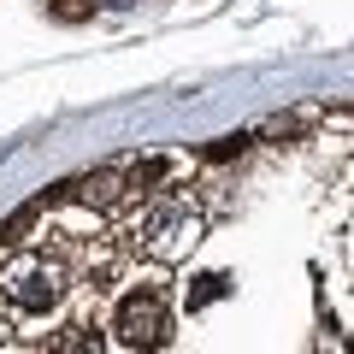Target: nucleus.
<instances>
[{
  "label": "nucleus",
  "instance_id": "obj_1",
  "mask_svg": "<svg viewBox=\"0 0 354 354\" xmlns=\"http://www.w3.org/2000/svg\"><path fill=\"white\" fill-rule=\"evenodd\" d=\"M130 242L148 248L153 260H177L201 242V213L189 207V195H148L130 225Z\"/></svg>",
  "mask_w": 354,
  "mask_h": 354
},
{
  "label": "nucleus",
  "instance_id": "obj_2",
  "mask_svg": "<svg viewBox=\"0 0 354 354\" xmlns=\"http://www.w3.org/2000/svg\"><path fill=\"white\" fill-rule=\"evenodd\" d=\"M0 295L18 319H41L48 307L65 301V272L48 260V254H18L6 272H0Z\"/></svg>",
  "mask_w": 354,
  "mask_h": 354
},
{
  "label": "nucleus",
  "instance_id": "obj_3",
  "mask_svg": "<svg viewBox=\"0 0 354 354\" xmlns=\"http://www.w3.org/2000/svg\"><path fill=\"white\" fill-rule=\"evenodd\" d=\"M113 330L124 348H165L171 342V295L160 283H136L118 295L113 307Z\"/></svg>",
  "mask_w": 354,
  "mask_h": 354
},
{
  "label": "nucleus",
  "instance_id": "obj_4",
  "mask_svg": "<svg viewBox=\"0 0 354 354\" xmlns=\"http://www.w3.org/2000/svg\"><path fill=\"white\" fill-rule=\"evenodd\" d=\"M165 171H171V160H142L136 171H124V201H148V195H160L153 183H165Z\"/></svg>",
  "mask_w": 354,
  "mask_h": 354
},
{
  "label": "nucleus",
  "instance_id": "obj_5",
  "mask_svg": "<svg viewBox=\"0 0 354 354\" xmlns=\"http://www.w3.org/2000/svg\"><path fill=\"white\" fill-rule=\"evenodd\" d=\"M41 213H48V195H41V201H30V207H18V213L0 225V248H18V242H24V230L36 225Z\"/></svg>",
  "mask_w": 354,
  "mask_h": 354
},
{
  "label": "nucleus",
  "instance_id": "obj_6",
  "mask_svg": "<svg viewBox=\"0 0 354 354\" xmlns=\"http://www.w3.org/2000/svg\"><path fill=\"white\" fill-rule=\"evenodd\" d=\"M48 348H101V330H88V325H65V330H48Z\"/></svg>",
  "mask_w": 354,
  "mask_h": 354
},
{
  "label": "nucleus",
  "instance_id": "obj_7",
  "mask_svg": "<svg viewBox=\"0 0 354 354\" xmlns=\"http://www.w3.org/2000/svg\"><path fill=\"white\" fill-rule=\"evenodd\" d=\"M48 12H53V18H65V24H77V18H88L95 6H88V0H48Z\"/></svg>",
  "mask_w": 354,
  "mask_h": 354
},
{
  "label": "nucleus",
  "instance_id": "obj_8",
  "mask_svg": "<svg viewBox=\"0 0 354 354\" xmlns=\"http://www.w3.org/2000/svg\"><path fill=\"white\" fill-rule=\"evenodd\" d=\"M225 290H230V278H201V290L189 295V307H207V301H218Z\"/></svg>",
  "mask_w": 354,
  "mask_h": 354
},
{
  "label": "nucleus",
  "instance_id": "obj_9",
  "mask_svg": "<svg viewBox=\"0 0 354 354\" xmlns=\"http://www.w3.org/2000/svg\"><path fill=\"white\" fill-rule=\"evenodd\" d=\"M242 148H248V136H218L213 148H207V160H236Z\"/></svg>",
  "mask_w": 354,
  "mask_h": 354
}]
</instances>
